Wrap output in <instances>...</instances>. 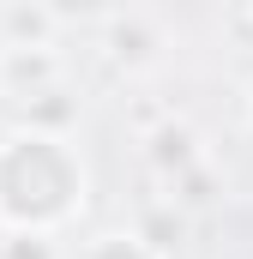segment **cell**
Masks as SVG:
<instances>
[{
  "mask_svg": "<svg viewBox=\"0 0 253 259\" xmlns=\"http://www.w3.org/2000/svg\"><path fill=\"white\" fill-rule=\"evenodd\" d=\"M55 72H61V61L49 49H0V78L18 84V91H30V97H43V84Z\"/></svg>",
  "mask_w": 253,
  "mask_h": 259,
  "instance_id": "6da1fadb",
  "label": "cell"
},
{
  "mask_svg": "<svg viewBox=\"0 0 253 259\" xmlns=\"http://www.w3.org/2000/svg\"><path fill=\"white\" fill-rule=\"evenodd\" d=\"M91 259H145V241L139 235H103Z\"/></svg>",
  "mask_w": 253,
  "mask_h": 259,
  "instance_id": "7a4b0ae2",
  "label": "cell"
}]
</instances>
